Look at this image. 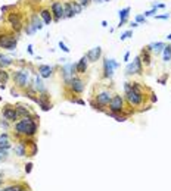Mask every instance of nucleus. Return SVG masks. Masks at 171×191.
<instances>
[{
  "label": "nucleus",
  "instance_id": "1",
  "mask_svg": "<svg viewBox=\"0 0 171 191\" xmlns=\"http://www.w3.org/2000/svg\"><path fill=\"white\" fill-rule=\"evenodd\" d=\"M15 134L16 135H22V137H33L37 132V124L35 121L28 116V118H22L21 121H18L13 126Z\"/></svg>",
  "mask_w": 171,
  "mask_h": 191
},
{
  "label": "nucleus",
  "instance_id": "2",
  "mask_svg": "<svg viewBox=\"0 0 171 191\" xmlns=\"http://www.w3.org/2000/svg\"><path fill=\"white\" fill-rule=\"evenodd\" d=\"M13 81L15 84L19 87V88H25L28 87L29 84V75L27 71H18V72H13Z\"/></svg>",
  "mask_w": 171,
  "mask_h": 191
},
{
  "label": "nucleus",
  "instance_id": "3",
  "mask_svg": "<svg viewBox=\"0 0 171 191\" xmlns=\"http://www.w3.org/2000/svg\"><path fill=\"white\" fill-rule=\"evenodd\" d=\"M16 43H18L16 37L10 35V34H5V35L2 34V35H0V47H2V49L15 50V47H16Z\"/></svg>",
  "mask_w": 171,
  "mask_h": 191
},
{
  "label": "nucleus",
  "instance_id": "4",
  "mask_svg": "<svg viewBox=\"0 0 171 191\" xmlns=\"http://www.w3.org/2000/svg\"><path fill=\"white\" fill-rule=\"evenodd\" d=\"M124 110V99L121 96L114 94L112 99H111V103H109V112L112 113H121Z\"/></svg>",
  "mask_w": 171,
  "mask_h": 191
},
{
  "label": "nucleus",
  "instance_id": "5",
  "mask_svg": "<svg viewBox=\"0 0 171 191\" xmlns=\"http://www.w3.org/2000/svg\"><path fill=\"white\" fill-rule=\"evenodd\" d=\"M143 71V66H142V59L140 56H137L133 63H128L127 68H126V74L127 75H133V74H142Z\"/></svg>",
  "mask_w": 171,
  "mask_h": 191
},
{
  "label": "nucleus",
  "instance_id": "6",
  "mask_svg": "<svg viewBox=\"0 0 171 191\" xmlns=\"http://www.w3.org/2000/svg\"><path fill=\"white\" fill-rule=\"evenodd\" d=\"M96 99V105H99L100 107H105V106H109V103H111V99H112V94H111V91H100V93H98V96L94 97Z\"/></svg>",
  "mask_w": 171,
  "mask_h": 191
},
{
  "label": "nucleus",
  "instance_id": "7",
  "mask_svg": "<svg viewBox=\"0 0 171 191\" xmlns=\"http://www.w3.org/2000/svg\"><path fill=\"white\" fill-rule=\"evenodd\" d=\"M115 68H118V63L114 59H105L103 60V76L105 78H111L114 75Z\"/></svg>",
  "mask_w": 171,
  "mask_h": 191
},
{
  "label": "nucleus",
  "instance_id": "8",
  "mask_svg": "<svg viewBox=\"0 0 171 191\" xmlns=\"http://www.w3.org/2000/svg\"><path fill=\"white\" fill-rule=\"evenodd\" d=\"M2 113H3V118L6 121H10V122H15V121L19 119V115L16 112V107H13V106H6Z\"/></svg>",
  "mask_w": 171,
  "mask_h": 191
},
{
  "label": "nucleus",
  "instance_id": "9",
  "mask_svg": "<svg viewBox=\"0 0 171 191\" xmlns=\"http://www.w3.org/2000/svg\"><path fill=\"white\" fill-rule=\"evenodd\" d=\"M68 85L71 87L72 93H77V94H80V93H83L84 91V81L83 80H80V78H75V76L68 82Z\"/></svg>",
  "mask_w": 171,
  "mask_h": 191
},
{
  "label": "nucleus",
  "instance_id": "10",
  "mask_svg": "<svg viewBox=\"0 0 171 191\" xmlns=\"http://www.w3.org/2000/svg\"><path fill=\"white\" fill-rule=\"evenodd\" d=\"M52 10L55 13V21H59L61 18H64V5L61 2H53Z\"/></svg>",
  "mask_w": 171,
  "mask_h": 191
},
{
  "label": "nucleus",
  "instance_id": "11",
  "mask_svg": "<svg viewBox=\"0 0 171 191\" xmlns=\"http://www.w3.org/2000/svg\"><path fill=\"white\" fill-rule=\"evenodd\" d=\"M8 19H9L12 28H13L15 31H19L21 27H22V22H21V16H19V15H18V13H10Z\"/></svg>",
  "mask_w": 171,
  "mask_h": 191
},
{
  "label": "nucleus",
  "instance_id": "12",
  "mask_svg": "<svg viewBox=\"0 0 171 191\" xmlns=\"http://www.w3.org/2000/svg\"><path fill=\"white\" fill-rule=\"evenodd\" d=\"M52 71H53V68L50 65H40L39 66V75L41 78H49L52 75Z\"/></svg>",
  "mask_w": 171,
  "mask_h": 191
},
{
  "label": "nucleus",
  "instance_id": "13",
  "mask_svg": "<svg viewBox=\"0 0 171 191\" xmlns=\"http://www.w3.org/2000/svg\"><path fill=\"white\" fill-rule=\"evenodd\" d=\"M13 150H15V154H16V156H19V157L27 156V144H25L24 141H19V143L13 147Z\"/></svg>",
  "mask_w": 171,
  "mask_h": 191
},
{
  "label": "nucleus",
  "instance_id": "14",
  "mask_svg": "<svg viewBox=\"0 0 171 191\" xmlns=\"http://www.w3.org/2000/svg\"><path fill=\"white\" fill-rule=\"evenodd\" d=\"M100 54H102L100 47H94V49H92V50L87 53V59L90 60V62H96L99 57H100Z\"/></svg>",
  "mask_w": 171,
  "mask_h": 191
},
{
  "label": "nucleus",
  "instance_id": "15",
  "mask_svg": "<svg viewBox=\"0 0 171 191\" xmlns=\"http://www.w3.org/2000/svg\"><path fill=\"white\" fill-rule=\"evenodd\" d=\"M87 65H88L87 56L81 57V59H80V62L77 63V74H86V71H87Z\"/></svg>",
  "mask_w": 171,
  "mask_h": 191
},
{
  "label": "nucleus",
  "instance_id": "16",
  "mask_svg": "<svg viewBox=\"0 0 171 191\" xmlns=\"http://www.w3.org/2000/svg\"><path fill=\"white\" fill-rule=\"evenodd\" d=\"M128 13H130V8H124L122 10H120V24H118V27H122L127 22Z\"/></svg>",
  "mask_w": 171,
  "mask_h": 191
},
{
  "label": "nucleus",
  "instance_id": "17",
  "mask_svg": "<svg viewBox=\"0 0 171 191\" xmlns=\"http://www.w3.org/2000/svg\"><path fill=\"white\" fill-rule=\"evenodd\" d=\"M34 90L39 91V93H46V88L43 85V81H41V76L37 75L35 76V81H34Z\"/></svg>",
  "mask_w": 171,
  "mask_h": 191
},
{
  "label": "nucleus",
  "instance_id": "18",
  "mask_svg": "<svg viewBox=\"0 0 171 191\" xmlns=\"http://www.w3.org/2000/svg\"><path fill=\"white\" fill-rule=\"evenodd\" d=\"M31 25L34 27L35 31L43 28V22H41V19L39 18V15H33V16H31Z\"/></svg>",
  "mask_w": 171,
  "mask_h": 191
},
{
  "label": "nucleus",
  "instance_id": "19",
  "mask_svg": "<svg viewBox=\"0 0 171 191\" xmlns=\"http://www.w3.org/2000/svg\"><path fill=\"white\" fill-rule=\"evenodd\" d=\"M164 47H165V44H164V43H152V44H149V46H147V50H153V52L159 53V52H162V50H164Z\"/></svg>",
  "mask_w": 171,
  "mask_h": 191
},
{
  "label": "nucleus",
  "instance_id": "20",
  "mask_svg": "<svg viewBox=\"0 0 171 191\" xmlns=\"http://www.w3.org/2000/svg\"><path fill=\"white\" fill-rule=\"evenodd\" d=\"M16 112H18V115H19V116H24V118H28V116H29L28 107H25L24 105H18V106H16Z\"/></svg>",
  "mask_w": 171,
  "mask_h": 191
},
{
  "label": "nucleus",
  "instance_id": "21",
  "mask_svg": "<svg viewBox=\"0 0 171 191\" xmlns=\"http://www.w3.org/2000/svg\"><path fill=\"white\" fill-rule=\"evenodd\" d=\"M3 191H28V187L25 188L24 185H19V184H16V185H9V187H5Z\"/></svg>",
  "mask_w": 171,
  "mask_h": 191
},
{
  "label": "nucleus",
  "instance_id": "22",
  "mask_svg": "<svg viewBox=\"0 0 171 191\" xmlns=\"http://www.w3.org/2000/svg\"><path fill=\"white\" fill-rule=\"evenodd\" d=\"M140 59L145 65H151V54H149V50L147 49H143L142 54H140Z\"/></svg>",
  "mask_w": 171,
  "mask_h": 191
},
{
  "label": "nucleus",
  "instance_id": "23",
  "mask_svg": "<svg viewBox=\"0 0 171 191\" xmlns=\"http://www.w3.org/2000/svg\"><path fill=\"white\" fill-rule=\"evenodd\" d=\"M9 147H10V143L8 141V135H6V134H2V135H0V148L8 150Z\"/></svg>",
  "mask_w": 171,
  "mask_h": 191
},
{
  "label": "nucleus",
  "instance_id": "24",
  "mask_svg": "<svg viewBox=\"0 0 171 191\" xmlns=\"http://www.w3.org/2000/svg\"><path fill=\"white\" fill-rule=\"evenodd\" d=\"M40 15H41V18H43L44 24H47V25H49L50 22H52V15H50V12H49L47 9H43L41 12H40Z\"/></svg>",
  "mask_w": 171,
  "mask_h": 191
},
{
  "label": "nucleus",
  "instance_id": "25",
  "mask_svg": "<svg viewBox=\"0 0 171 191\" xmlns=\"http://www.w3.org/2000/svg\"><path fill=\"white\" fill-rule=\"evenodd\" d=\"M9 65H12V60H10L8 56L0 54V69H5V68L9 66Z\"/></svg>",
  "mask_w": 171,
  "mask_h": 191
},
{
  "label": "nucleus",
  "instance_id": "26",
  "mask_svg": "<svg viewBox=\"0 0 171 191\" xmlns=\"http://www.w3.org/2000/svg\"><path fill=\"white\" fill-rule=\"evenodd\" d=\"M71 16H74L71 5L69 3H64V18H71Z\"/></svg>",
  "mask_w": 171,
  "mask_h": 191
},
{
  "label": "nucleus",
  "instance_id": "27",
  "mask_svg": "<svg viewBox=\"0 0 171 191\" xmlns=\"http://www.w3.org/2000/svg\"><path fill=\"white\" fill-rule=\"evenodd\" d=\"M8 80H9V72H6L5 69H0V84L5 85Z\"/></svg>",
  "mask_w": 171,
  "mask_h": 191
},
{
  "label": "nucleus",
  "instance_id": "28",
  "mask_svg": "<svg viewBox=\"0 0 171 191\" xmlns=\"http://www.w3.org/2000/svg\"><path fill=\"white\" fill-rule=\"evenodd\" d=\"M69 5H71V9H72L74 15L80 13V12H81V9H83V8H81V5H80L78 2H71V3H69Z\"/></svg>",
  "mask_w": 171,
  "mask_h": 191
},
{
  "label": "nucleus",
  "instance_id": "29",
  "mask_svg": "<svg viewBox=\"0 0 171 191\" xmlns=\"http://www.w3.org/2000/svg\"><path fill=\"white\" fill-rule=\"evenodd\" d=\"M171 59V46H165L164 47V62H170Z\"/></svg>",
  "mask_w": 171,
  "mask_h": 191
},
{
  "label": "nucleus",
  "instance_id": "30",
  "mask_svg": "<svg viewBox=\"0 0 171 191\" xmlns=\"http://www.w3.org/2000/svg\"><path fill=\"white\" fill-rule=\"evenodd\" d=\"M6 159H8V150L0 148V162H3V160H6Z\"/></svg>",
  "mask_w": 171,
  "mask_h": 191
},
{
  "label": "nucleus",
  "instance_id": "31",
  "mask_svg": "<svg viewBox=\"0 0 171 191\" xmlns=\"http://www.w3.org/2000/svg\"><path fill=\"white\" fill-rule=\"evenodd\" d=\"M25 33H27V34H34V33H35L34 27H33V25H31V24L25 25Z\"/></svg>",
  "mask_w": 171,
  "mask_h": 191
},
{
  "label": "nucleus",
  "instance_id": "32",
  "mask_svg": "<svg viewBox=\"0 0 171 191\" xmlns=\"http://www.w3.org/2000/svg\"><path fill=\"white\" fill-rule=\"evenodd\" d=\"M131 35H133V31H127V33L121 34V37H120V38H121V41H122V40H126V38H128V37H131Z\"/></svg>",
  "mask_w": 171,
  "mask_h": 191
},
{
  "label": "nucleus",
  "instance_id": "33",
  "mask_svg": "<svg viewBox=\"0 0 171 191\" xmlns=\"http://www.w3.org/2000/svg\"><path fill=\"white\" fill-rule=\"evenodd\" d=\"M90 2H92V0H78V3L81 5V8H87Z\"/></svg>",
  "mask_w": 171,
  "mask_h": 191
},
{
  "label": "nucleus",
  "instance_id": "34",
  "mask_svg": "<svg viewBox=\"0 0 171 191\" xmlns=\"http://www.w3.org/2000/svg\"><path fill=\"white\" fill-rule=\"evenodd\" d=\"M157 8H158L157 5H153V9L149 10V12H145V16H151V15H153L155 13V10H157Z\"/></svg>",
  "mask_w": 171,
  "mask_h": 191
},
{
  "label": "nucleus",
  "instance_id": "35",
  "mask_svg": "<svg viewBox=\"0 0 171 191\" xmlns=\"http://www.w3.org/2000/svg\"><path fill=\"white\" fill-rule=\"evenodd\" d=\"M59 47L62 49V50H64V52H65V53H68V52H69V49H68V47H67V46H65V44H64V43H62V41H59Z\"/></svg>",
  "mask_w": 171,
  "mask_h": 191
},
{
  "label": "nucleus",
  "instance_id": "36",
  "mask_svg": "<svg viewBox=\"0 0 171 191\" xmlns=\"http://www.w3.org/2000/svg\"><path fill=\"white\" fill-rule=\"evenodd\" d=\"M136 22L139 24V22H145V16L143 15H137L136 16Z\"/></svg>",
  "mask_w": 171,
  "mask_h": 191
},
{
  "label": "nucleus",
  "instance_id": "37",
  "mask_svg": "<svg viewBox=\"0 0 171 191\" xmlns=\"http://www.w3.org/2000/svg\"><path fill=\"white\" fill-rule=\"evenodd\" d=\"M31 169H33V163H27V165H25V172H27V173H29V172H31Z\"/></svg>",
  "mask_w": 171,
  "mask_h": 191
},
{
  "label": "nucleus",
  "instance_id": "38",
  "mask_svg": "<svg viewBox=\"0 0 171 191\" xmlns=\"http://www.w3.org/2000/svg\"><path fill=\"white\" fill-rule=\"evenodd\" d=\"M157 18L158 19H168V18H170V15L165 13V15H161V16H157Z\"/></svg>",
  "mask_w": 171,
  "mask_h": 191
},
{
  "label": "nucleus",
  "instance_id": "39",
  "mask_svg": "<svg viewBox=\"0 0 171 191\" xmlns=\"http://www.w3.org/2000/svg\"><path fill=\"white\" fill-rule=\"evenodd\" d=\"M128 57H130V53H126V54H124V60H126V62H127V60H128Z\"/></svg>",
  "mask_w": 171,
  "mask_h": 191
},
{
  "label": "nucleus",
  "instance_id": "40",
  "mask_svg": "<svg viewBox=\"0 0 171 191\" xmlns=\"http://www.w3.org/2000/svg\"><path fill=\"white\" fill-rule=\"evenodd\" d=\"M137 25H139V24H137V22H131V24H130V27H133V28H136Z\"/></svg>",
  "mask_w": 171,
  "mask_h": 191
},
{
  "label": "nucleus",
  "instance_id": "41",
  "mask_svg": "<svg viewBox=\"0 0 171 191\" xmlns=\"http://www.w3.org/2000/svg\"><path fill=\"white\" fill-rule=\"evenodd\" d=\"M167 40H171V34H168V35H167Z\"/></svg>",
  "mask_w": 171,
  "mask_h": 191
},
{
  "label": "nucleus",
  "instance_id": "42",
  "mask_svg": "<svg viewBox=\"0 0 171 191\" xmlns=\"http://www.w3.org/2000/svg\"><path fill=\"white\" fill-rule=\"evenodd\" d=\"M2 184H3V178H0V187H2Z\"/></svg>",
  "mask_w": 171,
  "mask_h": 191
},
{
  "label": "nucleus",
  "instance_id": "43",
  "mask_svg": "<svg viewBox=\"0 0 171 191\" xmlns=\"http://www.w3.org/2000/svg\"><path fill=\"white\" fill-rule=\"evenodd\" d=\"M94 2H98V3H102V0H94Z\"/></svg>",
  "mask_w": 171,
  "mask_h": 191
},
{
  "label": "nucleus",
  "instance_id": "44",
  "mask_svg": "<svg viewBox=\"0 0 171 191\" xmlns=\"http://www.w3.org/2000/svg\"><path fill=\"white\" fill-rule=\"evenodd\" d=\"M0 178H3V173H2V172H0Z\"/></svg>",
  "mask_w": 171,
  "mask_h": 191
},
{
  "label": "nucleus",
  "instance_id": "45",
  "mask_svg": "<svg viewBox=\"0 0 171 191\" xmlns=\"http://www.w3.org/2000/svg\"><path fill=\"white\" fill-rule=\"evenodd\" d=\"M0 100H2V97H0Z\"/></svg>",
  "mask_w": 171,
  "mask_h": 191
},
{
  "label": "nucleus",
  "instance_id": "46",
  "mask_svg": "<svg viewBox=\"0 0 171 191\" xmlns=\"http://www.w3.org/2000/svg\"><path fill=\"white\" fill-rule=\"evenodd\" d=\"M105 2H108V0H105Z\"/></svg>",
  "mask_w": 171,
  "mask_h": 191
}]
</instances>
